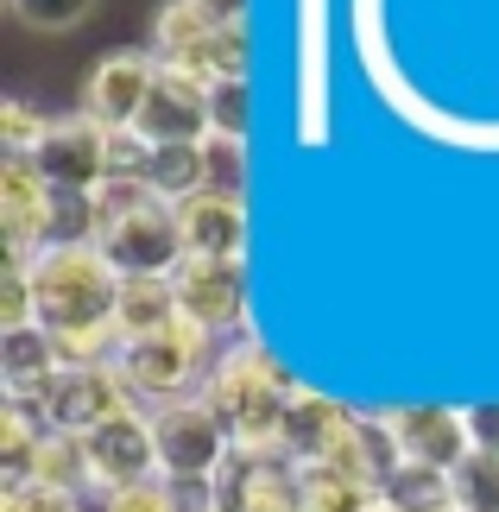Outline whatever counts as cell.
Listing matches in <instances>:
<instances>
[{
  "mask_svg": "<svg viewBox=\"0 0 499 512\" xmlns=\"http://www.w3.org/2000/svg\"><path fill=\"white\" fill-rule=\"evenodd\" d=\"M449 500H455V512H499V456L493 449H474V456L455 468Z\"/></svg>",
  "mask_w": 499,
  "mask_h": 512,
  "instance_id": "obj_22",
  "label": "cell"
},
{
  "mask_svg": "<svg viewBox=\"0 0 499 512\" xmlns=\"http://www.w3.org/2000/svg\"><path fill=\"white\" fill-rule=\"evenodd\" d=\"M45 222H51V184L38 177L32 159H7L0 165V234H7V260H32L45 247Z\"/></svg>",
  "mask_w": 499,
  "mask_h": 512,
  "instance_id": "obj_12",
  "label": "cell"
},
{
  "mask_svg": "<svg viewBox=\"0 0 499 512\" xmlns=\"http://www.w3.org/2000/svg\"><path fill=\"white\" fill-rule=\"evenodd\" d=\"M133 133L146 146H203L209 140V83H196L184 70H158V83L139 108Z\"/></svg>",
  "mask_w": 499,
  "mask_h": 512,
  "instance_id": "obj_10",
  "label": "cell"
},
{
  "mask_svg": "<svg viewBox=\"0 0 499 512\" xmlns=\"http://www.w3.org/2000/svg\"><path fill=\"white\" fill-rule=\"evenodd\" d=\"M462 411H468V437H474V449H493V456H499V399L462 405Z\"/></svg>",
  "mask_w": 499,
  "mask_h": 512,
  "instance_id": "obj_28",
  "label": "cell"
},
{
  "mask_svg": "<svg viewBox=\"0 0 499 512\" xmlns=\"http://www.w3.org/2000/svg\"><path fill=\"white\" fill-rule=\"evenodd\" d=\"M152 437H158V475L177 487H215L234 462V430L222 424V411L203 392L177 399V405H158Z\"/></svg>",
  "mask_w": 499,
  "mask_h": 512,
  "instance_id": "obj_4",
  "label": "cell"
},
{
  "mask_svg": "<svg viewBox=\"0 0 499 512\" xmlns=\"http://www.w3.org/2000/svg\"><path fill=\"white\" fill-rule=\"evenodd\" d=\"M32 487H51V494H95L89 481V456H83V437H64V430H45L38 443V468H32Z\"/></svg>",
  "mask_w": 499,
  "mask_h": 512,
  "instance_id": "obj_20",
  "label": "cell"
},
{
  "mask_svg": "<svg viewBox=\"0 0 499 512\" xmlns=\"http://www.w3.org/2000/svg\"><path fill=\"white\" fill-rule=\"evenodd\" d=\"M95 247L108 253V266L121 279H171L177 266L190 260L184 247V222H177L171 203H158L146 177H108L95 190Z\"/></svg>",
  "mask_w": 499,
  "mask_h": 512,
  "instance_id": "obj_2",
  "label": "cell"
},
{
  "mask_svg": "<svg viewBox=\"0 0 499 512\" xmlns=\"http://www.w3.org/2000/svg\"><path fill=\"white\" fill-rule=\"evenodd\" d=\"M386 430H392L398 456L411 468H430V475H455L474 456L462 405H386Z\"/></svg>",
  "mask_w": 499,
  "mask_h": 512,
  "instance_id": "obj_6",
  "label": "cell"
},
{
  "mask_svg": "<svg viewBox=\"0 0 499 512\" xmlns=\"http://www.w3.org/2000/svg\"><path fill=\"white\" fill-rule=\"evenodd\" d=\"M51 114H32L26 102H0V140H7V159H32L38 140H45Z\"/></svg>",
  "mask_w": 499,
  "mask_h": 512,
  "instance_id": "obj_25",
  "label": "cell"
},
{
  "mask_svg": "<svg viewBox=\"0 0 499 512\" xmlns=\"http://www.w3.org/2000/svg\"><path fill=\"white\" fill-rule=\"evenodd\" d=\"M26 323H38L32 272H26V260H7V272H0V329H26Z\"/></svg>",
  "mask_w": 499,
  "mask_h": 512,
  "instance_id": "obj_24",
  "label": "cell"
},
{
  "mask_svg": "<svg viewBox=\"0 0 499 512\" xmlns=\"http://www.w3.org/2000/svg\"><path fill=\"white\" fill-rule=\"evenodd\" d=\"M0 512H89V500L51 494V487H26V494H0Z\"/></svg>",
  "mask_w": 499,
  "mask_h": 512,
  "instance_id": "obj_27",
  "label": "cell"
},
{
  "mask_svg": "<svg viewBox=\"0 0 499 512\" xmlns=\"http://www.w3.org/2000/svg\"><path fill=\"white\" fill-rule=\"evenodd\" d=\"M209 329L177 317L165 329H152V336H133L121 342V354H114V373L127 380V392L139 405H177V399H196V386L209 380Z\"/></svg>",
  "mask_w": 499,
  "mask_h": 512,
  "instance_id": "obj_3",
  "label": "cell"
},
{
  "mask_svg": "<svg viewBox=\"0 0 499 512\" xmlns=\"http://www.w3.org/2000/svg\"><path fill=\"white\" fill-rule=\"evenodd\" d=\"M222 512H297V462L285 456H234L215 481Z\"/></svg>",
  "mask_w": 499,
  "mask_h": 512,
  "instance_id": "obj_16",
  "label": "cell"
},
{
  "mask_svg": "<svg viewBox=\"0 0 499 512\" xmlns=\"http://www.w3.org/2000/svg\"><path fill=\"white\" fill-rule=\"evenodd\" d=\"M196 7H203L215 26H247V7H253V0H196Z\"/></svg>",
  "mask_w": 499,
  "mask_h": 512,
  "instance_id": "obj_29",
  "label": "cell"
},
{
  "mask_svg": "<svg viewBox=\"0 0 499 512\" xmlns=\"http://www.w3.org/2000/svg\"><path fill=\"white\" fill-rule=\"evenodd\" d=\"M184 310H177V285L171 279H121V304H114V323H121V336H152V329L177 323Z\"/></svg>",
  "mask_w": 499,
  "mask_h": 512,
  "instance_id": "obj_19",
  "label": "cell"
},
{
  "mask_svg": "<svg viewBox=\"0 0 499 512\" xmlns=\"http://www.w3.org/2000/svg\"><path fill=\"white\" fill-rule=\"evenodd\" d=\"M89 512H177V481L146 475L127 487H108V494H89Z\"/></svg>",
  "mask_w": 499,
  "mask_h": 512,
  "instance_id": "obj_23",
  "label": "cell"
},
{
  "mask_svg": "<svg viewBox=\"0 0 499 512\" xmlns=\"http://www.w3.org/2000/svg\"><path fill=\"white\" fill-rule=\"evenodd\" d=\"M247 127H253V76H228L209 89V140L247 146Z\"/></svg>",
  "mask_w": 499,
  "mask_h": 512,
  "instance_id": "obj_21",
  "label": "cell"
},
{
  "mask_svg": "<svg viewBox=\"0 0 499 512\" xmlns=\"http://www.w3.org/2000/svg\"><path fill=\"white\" fill-rule=\"evenodd\" d=\"M177 285V310L190 323H203L209 336L215 329H241L247 317V260H184L171 272Z\"/></svg>",
  "mask_w": 499,
  "mask_h": 512,
  "instance_id": "obj_11",
  "label": "cell"
},
{
  "mask_svg": "<svg viewBox=\"0 0 499 512\" xmlns=\"http://www.w3.org/2000/svg\"><path fill=\"white\" fill-rule=\"evenodd\" d=\"M158 51H114V57H95L89 64V83H83V114L89 121H102L108 133H121L139 121V108H146V95L158 83Z\"/></svg>",
  "mask_w": 499,
  "mask_h": 512,
  "instance_id": "obj_9",
  "label": "cell"
},
{
  "mask_svg": "<svg viewBox=\"0 0 499 512\" xmlns=\"http://www.w3.org/2000/svg\"><path fill=\"white\" fill-rule=\"evenodd\" d=\"M83 456H89V481H95V494L158 475L152 411H146V405H133V411H121V418H108L102 430H89V437H83Z\"/></svg>",
  "mask_w": 499,
  "mask_h": 512,
  "instance_id": "obj_8",
  "label": "cell"
},
{
  "mask_svg": "<svg viewBox=\"0 0 499 512\" xmlns=\"http://www.w3.org/2000/svg\"><path fill=\"white\" fill-rule=\"evenodd\" d=\"M146 184L158 203H190V196H203L215 184V165H209V140L203 146H152L146 159Z\"/></svg>",
  "mask_w": 499,
  "mask_h": 512,
  "instance_id": "obj_18",
  "label": "cell"
},
{
  "mask_svg": "<svg viewBox=\"0 0 499 512\" xmlns=\"http://www.w3.org/2000/svg\"><path fill=\"white\" fill-rule=\"evenodd\" d=\"M7 7L26 19V26H38V32H70V26L89 19L95 0H7Z\"/></svg>",
  "mask_w": 499,
  "mask_h": 512,
  "instance_id": "obj_26",
  "label": "cell"
},
{
  "mask_svg": "<svg viewBox=\"0 0 499 512\" xmlns=\"http://www.w3.org/2000/svg\"><path fill=\"white\" fill-rule=\"evenodd\" d=\"M203 399L222 411V424L234 430V456H278V430H285V411L297 399V380L266 342L234 336L215 354V367L203 380Z\"/></svg>",
  "mask_w": 499,
  "mask_h": 512,
  "instance_id": "obj_1",
  "label": "cell"
},
{
  "mask_svg": "<svg viewBox=\"0 0 499 512\" xmlns=\"http://www.w3.org/2000/svg\"><path fill=\"white\" fill-rule=\"evenodd\" d=\"M190 260H247V203L241 190H203L177 203Z\"/></svg>",
  "mask_w": 499,
  "mask_h": 512,
  "instance_id": "obj_14",
  "label": "cell"
},
{
  "mask_svg": "<svg viewBox=\"0 0 499 512\" xmlns=\"http://www.w3.org/2000/svg\"><path fill=\"white\" fill-rule=\"evenodd\" d=\"M348 418H354V411L335 405L329 392L297 386V399H291V411H285V430H278V456L297 462V468H323V462L335 456V443H342Z\"/></svg>",
  "mask_w": 499,
  "mask_h": 512,
  "instance_id": "obj_15",
  "label": "cell"
},
{
  "mask_svg": "<svg viewBox=\"0 0 499 512\" xmlns=\"http://www.w3.org/2000/svg\"><path fill=\"white\" fill-rule=\"evenodd\" d=\"M297 89H304L297 133L316 146L329 133V0H304L297 7Z\"/></svg>",
  "mask_w": 499,
  "mask_h": 512,
  "instance_id": "obj_13",
  "label": "cell"
},
{
  "mask_svg": "<svg viewBox=\"0 0 499 512\" xmlns=\"http://www.w3.org/2000/svg\"><path fill=\"white\" fill-rule=\"evenodd\" d=\"M32 165H38V177H45L51 190H89L95 196L114 177L108 171V127L89 121V114H64V121L45 127Z\"/></svg>",
  "mask_w": 499,
  "mask_h": 512,
  "instance_id": "obj_7",
  "label": "cell"
},
{
  "mask_svg": "<svg viewBox=\"0 0 499 512\" xmlns=\"http://www.w3.org/2000/svg\"><path fill=\"white\" fill-rule=\"evenodd\" d=\"M133 405L139 399L114 367H57V380L32 399L45 430H64V437H89V430H102L108 418H121Z\"/></svg>",
  "mask_w": 499,
  "mask_h": 512,
  "instance_id": "obj_5",
  "label": "cell"
},
{
  "mask_svg": "<svg viewBox=\"0 0 499 512\" xmlns=\"http://www.w3.org/2000/svg\"><path fill=\"white\" fill-rule=\"evenodd\" d=\"M57 367H64V354H57V342H51L38 323L0 329V386H7V399L32 405L38 392L57 380Z\"/></svg>",
  "mask_w": 499,
  "mask_h": 512,
  "instance_id": "obj_17",
  "label": "cell"
}]
</instances>
